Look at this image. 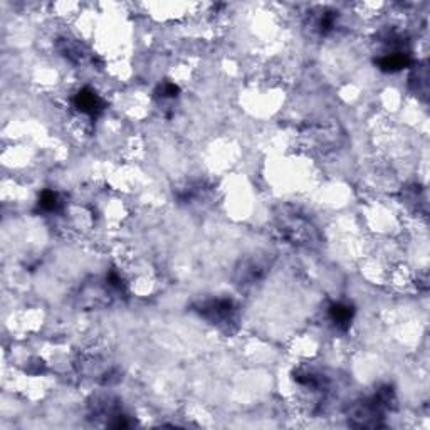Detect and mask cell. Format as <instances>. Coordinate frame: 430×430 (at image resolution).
I'll list each match as a JSON object with an SVG mask.
<instances>
[{"label": "cell", "mask_w": 430, "mask_h": 430, "mask_svg": "<svg viewBox=\"0 0 430 430\" xmlns=\"http://www.w3.org/2000/svg\"><path fill=\"white\" fill-rule=\"evenodd\" d=\"M195 311L219 328H231L237 318V304L231 298H209L197 303Z\"/></svg>", "instance_id": "6da1fadb"}, {"label": "cell", "mask_w": 430, "mask_h": 430, "mask_svg": "<svg viewBox=\"0 0 430 430\" xmlns=\"http://www.w3.org/2000/svg\"><path fill=\"white\" fill-rule=\"evenodd\" d=\"M385 407L380 403L375 393L368 398L358 400L349 407L348 410V422L353 427L360 429H376L383 427V414Z\"/></svg>", "instance_id": "7a4b0ae2"}, {"label": "cell", "mask_w": 430, "mask_h": 430, "mask_svg": "<svg viewBox=\"0 0 430 430\" xmlns=\"http://www.w3.org/2000/svg\"><path fill=\"white\" fill-rule=\"evenodd\" d=\"M281 236L288 239L291 244L296 245H315L320 240V234H318L316 227L313 226L308 219L301 217V215H291V217L281 219L279 223Z\"/></svg>", "instance_id": "3957f363"}, {"label": "cell", "mask_w": 430, "mask_h": 430, "mask_svg": "<svg viewBox=\"0 0 430 430\" xmlns=\"http://www.w3.org/2000/svg\"><path fill=\"white\" fill-rule=\"evenodd\" d=\"M73 103L79 113L91 116V118H96V116L101 115L106 108L103 98L91 88L79 89V91L76 93Z\"/></svg>", "instance_id": "277c9868"}, {"label": "cell", "mask_w": 430, "mask_h": 430, "mask_svg": "<svg viewBox=\"0 0 430 430\" xmlns=\"http://www.w3.org/2000/svg\"><path fill=\"white\" fill-rule=\"evenodd\" d=\"M267 272V264L261 259H248L240 262V266L236 269V281L240 286H252L255 282L262 281Z\"/></svg>", "instance_id": "5b68a950"}, {"label": "cell", "mask_w": 430, "mask_h": 430, "mask_svg": "<svg viewBox=\"0 0 430 430\" xmlns=\"http://www.w3.org/2000/svg\"><path fill=\"white\" fill-rule=\"evenodd\" d=\"M412 64V56L409 49L403 51H385L382 56L376 59V66L383 71V73H398V71L405 69Z\"/></svg>", "instance_id": "8992f818"}, {"label": "cell", "mask_w": 430, "mask_h": 430, "mask_svg": "<svg viewBox=\"0 0 430 430\" xmlns=\"http://www.w3.org/2000/svg\"><path fill=\"white\" fill-rule=\"evenodd\" d=\"M328 318L336 330L348 331L349 326H351L353 318H355V308L343 301L331 303L328 308Z\"/></svg>", "instance_id": "52a82bcc"}, {"label": "cell", "mask_w": 430, "mask_h": 430, "mask_svg": "<svg viewBox=\"0 0 430 430\" xmlns=\"http://www.w3.org/2000/svg\"><path fill=\"white\" fill-rule=\"evenodd\" d=\"M293 378L296 383H299L304 388H309L311 392H325L330 383L325 375L313 368H298L293 373Z\"/></svg>", "instance_id": "ba28073f"}, {"label": "cell", "mask_w": 430, "mask_h": 430, "mask_svg": "<svg viewBox=\"0 0 430 430\" xmlns=\"http://www.w3.org/2000/svg\"><path fill=\"white\" fill-rule=\"evenodd\" d=\"M62 204H64V202H62L61 195L54 190H44L37 200L39 210H42V212L46 214L59 212L62 209Z\"/></svg>", "instance_id": "9c48e42d"}, {"label": "cell", "mask_w": 430, "mask_h": 430, "mask_svg": "<svg viewBox=\"0 0 430 430\" xmlns=\"http://www.w3.org/2000/svg\"><path fill=\"white\" fill-rule=\"evenodd\" d=\"M336 19H338V12L335 11H322L315 21V29L321 35H328L335 29Z\"/></svg>", "instance_id": "30bf717a"}, {"label": "cell", "mask_w": 430, "mask_h": 430, "mask_svg": "<svg viewBox=\"0 0 430 430\" xmlns=\"http://www.w3.org/2000/svg\"><path fill=\"white\" fill-rule=\"evenodd\" d=\"M59 51L62 56H64L66 59H69L71 62H81L84 57L83 49H81L78 44H74L73 40H67V39L62 40L59 44Z\"/></svg>", "instance_id": "8fae6325"}, {"label": "cell", "mask_w": 430, "mask_h": 430, "mask_svg": "<svg viewBox=\"0 0 430 430\" xmlns=\"http://www.w3.org/2000/svg\"><path fill=\"white\" fill-rule=\"evenodd\" d=\"M178 93H180V88L172 83V81H163V83H160L155 91L156 98H160V100H175V98L178 96Z\"/></svg>", "instance_id": "7c38bea8"}]
</instances>
